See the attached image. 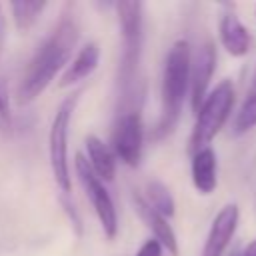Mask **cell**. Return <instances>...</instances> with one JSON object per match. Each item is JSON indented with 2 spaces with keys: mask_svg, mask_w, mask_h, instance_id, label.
Here are the masks:
<instances>
[{
  "mask_svg": "<svg viewBox=\"0 0 256 256\" xmlns=\"http://www.w3.org/2000/svg\"><path fill=\"white\" fill-rule=\"evenodd\" d=\"M214 68H216V46L212 40H206L204 44L198 46L190 62V106L194 114L208 94Z\"/></svg>",
  "mask_w": 256,
  "mask_h": 256,
  "instance_id": "8",
  "label": "cell"
},
{
  "mask_svg": "<svg viewBox=\"0 0 256 256\" xmlns=\"http://www.w3.org/2000/svg\"><path fill=\"white\" fill-rule=\"evenodd\" d=\"M4 34H6V18H4L2 4H0V54H2V46H4Z\"/></svg>",
  "mask_w": 256,
  "mask_h": 256,
  "instance_id": "21",
  "label": "cell"
},
{
  "mask_svg": "<svg viewBox=\"0 0 256 256\" xmlns=\"http://www.w3.org/2000/svg\"><path fill=\"white\" fill-rule=\"evenodd\" d=\"M234 100H236V90L232 80L228 78L218 82L216 88H212L206 94L200 108L196 110V122L188 138V154H194L200 148L210 146V142L228 122L234 108Z\"/></svg>",
  "mask_w": 256,
  "mask_h": 256,
  "instance_id": "4",
  "label": "cell"
},
{
  "mask_svg": "<svg viewBox=\"0 0 256 256\" xmlns=\"http://www.w3.org/2000/svg\"><path fill=\"white\" fill-rule=\"evenodd\" d=\"M86 152H88V166L100 180H114L116 176V156L108 144H104L96 134H88L86 140Z\"/></svg>",
  "mask_w": 256,
  "mask_h": 256,
  "instance_id": "14",
  "label": "cell"
},
{
  "mask_svg": "<svg viewBox=\"0 0 256 256\" xmlns=\"http://www.w3.org/2000/svg\"><path fill=\"white\" fill-rule=\"evenodd\" d=\"M146 198V202L164 218H172L176 214V202L172 192L168 190V186L160 180H150L146 182V190L142 194Z\"/></svg>",
  "mask_w": 256,
  "mask_h": 256,
  "instance_id": "16",
  "label": "cell"
},
{
  "mask_svg": "<svg viewBox=\"0 0 256 256\" xmlns=\"http://www.w3.org/2000/svg\"><path fill=\"white\" fill-rule=\"evenodd\" d=\"M12 130V112H10V98L4 80L0 78V134H8Z\"/></svg>",
  "mask_w": 256,
  "mask_h": 256,
  "instance_id": "18",
  "label": "cell"
},
{
  "mask_svg": "<svg viewBox=\"0 0 256 256\" xmlns=\"http://www.w3.org/2000/svg\"><path fill=\"white\" fill-rule=\"evenodd\" d=\"M122 34V54L118 66L120 106L140 108L144 86L140 80V62L144 50V6L142 2H116L114 4Z\"/></svg>",
  "mask_w": 256,
  "mask_h": 256,
  "instance_id": "2",
  "label": "cell"
},
{
  "mask_svg": "<svg viewBox=\"0 0 256 256\" xmlns=\"http://www.w3.org/2000/svg\"><path fill=\"white\" fill-rule=\"evenodd\" d=\"M190 174L192 184L198 190V194L208 196L218 186V158L212 146L200 148L198 152L190 154Z\"/></svg>",
  "mask_w": 256,
  "mask_h": 256,
  "instance_id": "12",
  "label": "cell"
},
{
  "mask_svg": "<svg viewBox=\"0 0 256 256\" xmlns=\"http://www.w3.org/2000/svg\"><path fill=\"white\" fill-rule=\"evenodd\" d=\"M74 170L78 176V182L86 194V198L90 200L94 214L100 220V226L106 234V238H116L118 234V214H116V206L112 202L110 192L106 190L104 182L92 172V168L88 166V160L84 154H74Z\"/></svg>",
  "mask_w": 256,
  "mask_h": 256,
  "instance_id": "6",
  "label": "cell"
},
{
  "mask_svg": "<svg viewBox=\"0 0 256 256\" xmlns=\"http://www.w3.org/2000/svg\"><path fill=\"white\" fill-rule=\"evenodd\" d=\"M132 204L136 214L140 216V220L146 224V228L152 232L154 240H158L162 244V248H166L170 254H178V236L174 232V228L168 224V218H164L162 214H158L140 192L132 194Z\"/></svg>",
  "mask_w": 256,
  "mask_h": 256,
  "instance_id": "11",
  "label": "cell"
},
{
  "mask_svg": "<svg viewBox=\"0 0 256 256\" xmlns=\"http://www.w3.org/2000/svg\"><path fill=\"white\" fill-rule=\"evenodd\" d=\"M80 90L66 96L52 118L50 132H48V158H50V170L54 176L56 186L62 190V194H68L72 188V178H70V162H68V130H70V120L74 114V108L78 104Z\"/></svg>",
  "mask_w": 256,
  "mask_h": 256,
  "instance_id": "5",
  "label": "cell"
},
{
  "mask_svg": "<svg viewBox=\"0 0 256 256\" xmlns=\"http://www.w3.org/2000/svg\"><path fill=\"white\" fill-rule=\"evenodd\" d=\"M162 244L158 242V240H154V238H148L140 248H138V252H136V256H162Z\"/></svg>",
  "mask_w": 256,
  "mask_h": 256,
  "instance_id": "20",
  "label": "cell"
},
{
  "mask_svg": "<svg viewBox=\"0 0 256 256\" xmlns=\"http://www.w3.org/2000/svg\"><path fill=\"white\" fill-rule=\"evenodd\" d=\"M238 220H240L238 204L236 202L224 204L210 224V230H208V236H206L200 256H222L238 228Z\"/></svg>",
  "mask_w": 256,
  "mask_h": 256,
  "instance_id": "9",
  "label": "cell"
},
{
  "mask_svg": "<svg viewBox=\"0 0 256 256\" xmlns=\"http://www.w3.org/2000/svg\"><path fill=\"white\" fill-rule=\"evenodd\" d=\"M112 152L126 166L136 168L144 150V122L140 108H124L118 112L112 128Z\"/></svg>",
  "mask_w": 256,
  "mask_h": 256,
  "instance_id": "7",
  "label": "cell"
},
{
  "mask_svg": "<svg viewBox=\"0 0 256 256\" xmlns=\"http://www.w3.org/2000/svg\"><path fill=\"white\" fill-rule=\"evenodd\" d=\"M190 62H192L190 42L184 38L172 42L162 70V90H160L162 106H160V118L152 130L154 140L166 138L180 120L182 106L190 90Z\"/></svg>",
  "mask_w": 256,
  "mask_h": 256,
  "instance_id": "3",
  "label": "cell"
},
{
  "mask_svg": "<svg viewBox=\"0 0 256 256\" xmlns=\"http://www.w3.org/2000/svg\"><path fill=\"white\" fill-rule=\"evenodd\" d=\"M226 8L228 10L222 12L220 14V20H218V38H220L224 50L230 56L242 58L252 48V34L240 22V18L234 14L232 6H226Z\"/></svg>",
  "mask_w": 256,
  "mask_h": 256,
  "instance_id": "10",
  "label": "cell"
},
{
  "mask_svg": "<svg viewBox=\"0 0 256 256\" xmlns=\"http://www.w3.org/2000/svg\"><path fill=\"white\" fill-rule=\"evenodd\" d=\"M46 6H48L46 2H12L10 10H12L16 28L20 32H28L30 28H34V24L40 20Z\"/></svg>",
  "mask_w": 256,
  "mask_h": 256,
  "instance_id": "17",
  "label": "cell"
},
{
  "mask_svg": "<svg viewBox=\"0 0 256 256\" xmlns=\"http://www.w3.org/2000/svg\"><path fill=\"white\" fill-rule=\"evenodd\" d=\"M98 62H100V48H98V44L96 42L84 44L78 50V54L70 60V64L64 68L58 86L60 88H68V86H74V84L90 78L92 72L98 68Z\"/></svg>",
  "mask_w": 256,
  "mask_h": 256,
  "instance_id": "13",
  "label": "cell"
},
{
  "mask_svg": "<svg viewBox=\"0 0 256 256\" xmlns=\"http://www.w3.org/2000/svg\"><path fill=\"white\" fill-rule=\"evenodd\" d=\"M254 126H256V66H254V72H252L250 88L246 90L242 106L236 112L232 132H234V136H240V134H246L248 130H252Z\"/></svg>",
  "mask_w": 256,
  "mask_h": 256,
  "instance_id": "15",
  "label": "cell"
},
{
  "mask_svg": "<svg viewBox=\"0 0 256 256\" xmlns=\"http://www.w3.org/2000/svg\"><path fill=\"white\" fill-rule=\"evenodd\" d=\"M58 200H60V206L64 208V212L68 214V218H70V222H72V226H74L76 234H78V236H82V220H80V214H78L76 206L72 204V200L68 198V194H62Z\"/></svg>",
  "mask_w": 256,
  "mask_h": 256,
  "instance_id": "19",
  "label": "cell"
},
{
  "mask_svg": "<svg viewBox=\"0 0 256 256\" xmlns=\"http://www.w3.org/2000/svg\"><path fill=\"white\" fill-rule=\"evenodd\" d=\"M240 256H256V238H254V240L240 252Z\"/></svg>",
  "mask_w": 256,
  "mask_h": 256,
  "instance_id": "22",
  "label": "cell"
},
{
  "mask_svg": "<svg viewBox=\"0 0 256 256\" xmlns=\"http://www.w3.org/2000/svg\"><path fill=\"white\" fill-rule=\"evenodd\" d=\"M80 38V22L78 14L72 4H68L60 20L56 22L54 30L44 38V42L38 46L34 56L30 58L18 86H16V102L18 104H30L34 102L48 84L56 78L58 72H64V68L70 64L72 52Z\"/></svg>",
  "mask_w": 256,
  "mask_h": 256,
  "instance_id": "1",
  "label": "cell"
},
{
  "mask_svg": "<svg viewBox=\"0 0 256 256\" xmlns=\"http://www.w3.org/2000/svg\"><path fill=\"white\" fill-rule=\"evenodd\" d=\"M230 256H240V252H232V254H230Z\"/></svg>",
  "mask_w": 256,
  "mask_h": 256,
  "instance_id": "23",
  "label": "cell"
}]
</instances>
